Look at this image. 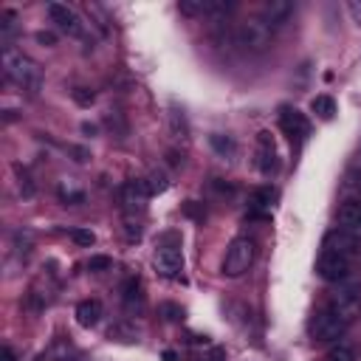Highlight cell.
Wrapping results in <instances>:
<instances>
[{
  "label": "cell",
  "instance_id": "27",
  "mask_svg": "<svg viewBox=\"0 0 361 361\" xmlns=\"http://www.w3.org/2000/svg\"><path fill=\"white\" fill-rule=\"evenodd\" d=\"M358 200H361V197H358Z\"/></svg>",
  "mask_w": 361,
  "mask_h": 361
},
{
  "label": "cell",
  "instance_id": "14",
  "mask_svg": "<svg viewBox=\"0 0 361 361\" xmlns=\"http://www.w3.org/2000/svg\"><path fill=\"white\" fill-rule=\"evenodd\" d=\"M338 228L350 234H361V200H347L338 209Z\"/></svg>",
  "mask_w": 361,
  "mask_h": 361
},
{
  "label": "cell",
  "instance_id": "3",
  "mask_svg": "<svg viewBox=\"0 0 361 361\" xmlns=\"http://www.w3.org/2000/svg\"><path fill=\"white\" fill-rule=\"evenodd\" d=\"M271 39H274V28L262 17H248L234 28V45H240L248 54H262L271 45Z\"/></svg>",
  "mask_w": 361,
  "mask_h": 361
},
{
  "label": "cell",
  "instance_id": "11",
  "mask_svg": "<svg viewBox=\"0 0 361 361\" xmlns=\"http://www.w3.org/2000/svg\"><path fill=\"white\" fill-rule=\"evenodd\" d=\"M257 166H259L262 175H271L279 166V161H276V144H274V138H271L268 130H259L257 133Z\"/></svg>",
  "mask_w": 361,
  "mask_h": 361
},
{
  "label": "cell",
  "instance_id": "23",
  "mask_svg": "<svg viewBox=\"0 0 361 361\" xmlns=\"http://www.w3.org/2000/svg\"><path fill=\"white\" fill-rule=\"evenodd\" d=\"M147 186H149V192H161V189L166 186V180H164V175H161V172H152Z\"/></svg>",
  "mask_w": 361,
  "mask_h": 361
},
{
  "label": "cell",
  "instance_id": "2",
  "mask_svg": "<svg viewBox=\"0 0 361 361\" xmlns=\"http://www.w3.org/2000/svg\"><path fill=\"white\" fill-rule=\"evenodd\" d=\"M347 324H350V319L336 305H327V307H322V310L313 313V319H310V336L319 344H330V341H338L344 336Z\"/></svg>",
  "mask_w": 361,
  "mask_h": 361
},
{
  "label": "cell",
  "instance_id": "13",
  "mask_svg": "<svg viewBox=\"0 0 361 361\" xmlns=\"http://www.w3.org/2000/svg\"><path fill=\"white\" fill-rule=\"evenodd\" d=\"M274 200H276V192L271 186H259L251 192V200H248V217H268L271 209H274Z\"/></svg>",
  "mask_w": 361,
  "mask_h": 361
},
{
  "label": "cell",
  "instance_id": "24",
  "mask_svg": "<svg viewBox=\"0 0 361 361\" xmlns=\"http://www.w3.org/2000/svg\"><path fill=\"white\" fill-rule=\"evenodd\" d=\"M73 99H76L79 104H90V102H93V93H85V87H76V90H73Z\"/></svg>",
  "mask_w": 361,
  "mask_h": 361
},
{
  "label": "cell",
  "instance_id": "4",
  "mask_svg": "<svg viewBox=\"0 0 361 361\" xmlns=\"http://www.w3.org/2000/svg\"><path fill=\"white\" fill-rule=\"evenodd\" d=\"M254 262V243L248 237H234L223 257V276H243Z\"/></svg>",
  "mask_w": 361,
  "mask_h": 361
},
{
  "label": "cell",
  "instance_id": "1",
  "mask_svg": "<svg viewBox=\"0 0 361 361\" xmlns=\"http://www.w3.org/2000/svg\"><path fill=\"white\" fill-rule=\"evenodd\" d=\"M3 71H6V76H8L17 87H23V90H37L39 82H42V73H39L37 62H31L23 51H14L11 45L3 48Z\"/></svg>",
  "mask_w": 361,
  "mask_h": 361
},
{
  "label": "cell",
  "instance_id": "10",
  "mask_svg": "<svg viewBox=\"0 0 361 361\" xmlns=\"http://www.w3.org/2000/svg\"><path fill=\"white\" fill-rule=\"evenodd\" d=\"M355 248H358V237L350 234V231H344V228H333V231H327L324 240H322V251L341 254V257H347V259L355 254Z\"/></svg>",
  "mask_w": 361,
  "mask_h": 361
},
{
  "label": "cell",
  "instance_id": "21",
  "mask_svg": "<svg viewBox=\"0 0 361 361\" xmlns=\"http://www.w3.org/2000/svg\"><path fill=\"white\" fill-rule=\"evenodd\" d=\"M71 240H73L76 245H85V248H90V245L96 243V234H93L90 228H73V231H71Z\"/></svg>",
  "mask_w": 361,
  "mask_h": 361
},
{
  "label": "cell",
  "instance_id": "5",
  "mask_svg": "<svg viewBox=\"0 0 361 361\" xmlns=\"http://www.w3.org/2000/svg\"><path fill=\"white\" fill-rule=\"evenodd\" d=\"M316 274H319L324 282H344V279L350 276V259L341 257V254L322 251L319 259H316Z\"/></svg>",
  "mask_w": 361,
  "mask_h": 361
},
{
  "label": "cell",
  "instance_id": "20",
  "mask_svg": "<svg viewBox=\"0 0 361 361\" xmlns=\"http://www.w3.org/2000/svg\"><path fill=\"white\" fill-rule=\"evenodd\" d=\"M110 268H113V259L104 257V254H93L87 259V271H93V274H102V271H110Z\"/></svg>",
  "mask_w": 361,
  "mask_h": 361
},
{
  "label": "cell",
  "instance_id": "17",
  "mask_svg": "<svg viewBox=\"0 0 361 361\" xmlns=\"http://www.w3.org/2000/svg\"><path fill=\"white\" fill-rule=\"evenodd\" d=\"M310 110H313L319 118L330 121V118L336 116V102H333V96H316V99L310 102Z\"/></svg>",
  "mask_w": 361,
  "mask_h": 361
},
{
  "label": "cell",
  "instance_id": "26",
  "mask_svg": "<svg viewBox=\"0 0 361 361\" xmlns=\"http://www.w3.org/2000/svg\"><path fill=\"white\" fill-rule=\"evenodd\" d=\"M3 361H14V353L8 347H3Z\"/></svg>",
  "mask_w": 361,
  "mask_h": 361
},
{
  "label": "cell",
  "instance_id": "9",
  "mask_svg": "<svg viewBox=\"0 0 361 361\" xmlns=\"http://www.w3.org/2000/svg\"><path fill=\"white\" fill-rule=\"evenodd\" d=\"M158 274L164 276H178L180 268H183V254H180V245L169 243V245H158L155 248V257H152Z\"/></svg>",
  "mask_w": 361,
  "mask_h": 361
},
{
  "label": "cell",
  "instance_id": "18",
  "mask_svg": "<svg viewBox=\"0 0 361 361\" xmlns=\"http://www.w3.org/2000/svg\"><path fill=\"white\" fill-rule=\"evenodd\" d=\"M178 11L186 17H206V0H180Z\"/></svg>",
  "mask_w": 361,
  "mask_h": 361
},
{
  "label": "cell",
  "instance_id": "25",
  "mask_svg": "<svg viewBox=\"0 0 361 361\" xmlns=\"http://www.w3.org/2000/svg\"><path fill=\"white\" fill-rule=\"evenodd\" d=\"M37 42H42V45H54V42H56V37H54V34H48V31H39V34H37Z\"/></svg>",
  "mask_w": 361,
  "mask_h": 361
},
{
  "label": "cell",
  "instance_id": "6",
  "mask_svg": "<svg viewBox=\"0 0 361 361\" xmlns=\"http://www.w3.org/2000/svg\"><path fill=\"white\" fill-rule=\"evenodd\" d=\"M279 127H282V133H285L290 141H296V144H302V141L310 135V121H307V116H305L302 110H296V107H282V113H279Z\"/></svg>",
  "mask_w": 361,
  "mask_h": 361
},
{
  "label": "cell",
  "instance_id": "19",
  "mask_svg": "<svg viewBox=\"0 0 361 361\" xmlns=\"http://www.w3.org/2000/svg\"><path fill=\"white\" fill-rule=\"evenodd\" d=\"M124 305L133 310L135 305H141V282L138 279H127L124 285Z\"/></svg>",
  "mask_w": 361,
  "mask_h": 361
},
{
  "label": "cell",
  "instance_id": "22",
  "mask_svg": "<svg viewBox=\"0 0 361 361\" xmlns=\"http://www.w3.org/2000/svg\"><path fill=\"white\" fill-rule=\"evenodd\" d=\"M212 147H214L220 155H226V152H228V155H234V141H231V138H226V141H223V135H212Z\"/></svg>",
  "mask_w": 361,
  "mask_h": 361
},
{
  "label": "cell",
  "instance_id": "16",
  "mask_svg": "<svg viewBox=\"0 0 361 361\" xmlns=\"http://www.w3.org/2000/svg\"><path fill=\"white\" fill-rule=\"evenodd\" d=\"M324 361H355V347L347 341H333V347L324 353Z\"/></svg>",
  "mask_w": 361,
  "mask_h": 361
},
{
  "label": "cell",
  "instance_id": "7",
  "mask_svg": "<svg viewBox=\"0 0 361 361\" xmlns=\"http://www.w3.org/2000/svg\"><path fill=\"white\" fill-rule=\"evenodd\" d=\"M147 200H149V186L147 180L135 178V180H127L124 189H121V203H124V212L127 217H135L147 209Z\"/></svg>",
  "mask_w": 361,
  "mask_h": 361
},
{
  "label": "cell",
  "instance_id": "15",
  "mask_svg": "<svg viewBox=\"0 0 361 361\" xmlns=\"http://www.w3.org/2000/svg\"><path fill=\"white\" fill-rule=\"evenodd\" d=\"M102 319V302L99 299H82L76 305V322L82 327H96Z\"/></svg>",
  "mask_w": 361,
  "mask_h": 361
},
{
  "label": "cell",
  "instance_id": "12",
  "mask_svg": "<svg viewBox=\"0 0 361 361\" xmlns=\"http://www.w3.org/2000/svg\"><path fill=\"white\" fill-rule=\"evenodd\" d=\"M290 14H293V3H288V0H268L265 6H262V20L276 31L279 25H285L288 20H290Z\"/></svg>",
  "mask_w": 361,
  "mask_h": 361
},
{
  "label": "cell",
  "instance_id": "8",
  "mask_svg": "<svg viewBox=\"0 0 361 361\" xmlns=\"http://www.w3.org/2000/svg\"><path fill=\"white\" fill-rule=\"evenodd\" d=\"M45 11H48L51 23H54L59 31H65V34H71V37H79V34H82V20H79V14H76L68 3H48Z\"/></svg>",
  "mask_w": 361,
  "mask_h": 361
}]
</instances>
